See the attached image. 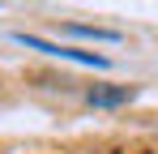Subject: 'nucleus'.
Listing matches in <instances>:
<instances>
[{
	"mask_svg": "<svg viewBox=\"0 0 158 154\" xmlns=\"http://www.w3.org/2000/svg\"><path fill=\"white\" fill-rule=\"evenodd\" d=\"M64 30H69V34H81V39H107V43L120 39L115 30H90V26H64Z\"/></svg>",
	"mask_w": 158,
	"mask_h": 154,
	"instance_id": "2",
	"label": "nucleus"
},
{
	"mask_svg": "<svg viewBox=\"0 0 158 154\" xmlns=\"http://www.w3.org/2000/svg\"><path fill=\"white\" fill-rule=\"evenodd\" d=\"M132 94H137L132 86H94L90 90V103L94 107H115V103H128Z\"/></svg>",
	"mask_w": 158,
	"mask_h": 154,
	"instance_id": "1",
	"label": "nucleus"
}]
</instances>
